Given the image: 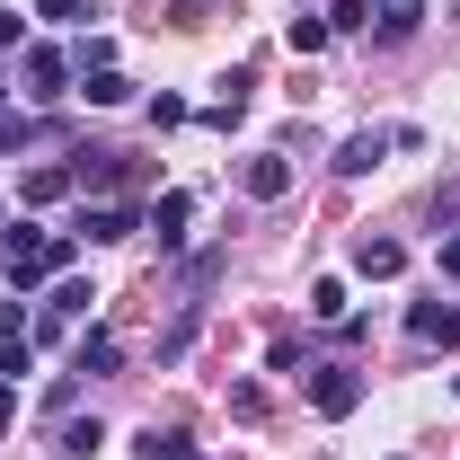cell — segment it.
I'll list each match as a JSON object with an SVG mask.
<instances>
[{"label":"cell","mask_w":460,"mask_h":460,"mask_svg":"<svg viewBox=\"0 0 460 460\" xmlns=\"http://www.w3.org/2000/svg\"><path fill=\"white\" fill-rule=\"evenodd\" d=\"M80 98H89V107H124L133 80H124V71H80Z\"/></svg>","instance_id":"4fadbf2b"},{"label":"cell","mask_w":460,"mask_h":460,"mask_svg":"<svg viewBox=\"0 0 460 460\" xmlns=\"http://www.w3.org/2000/svg\"><path fill=\"white\" fill-rule=\"evenodd\" d=\"M71 372H89V381H107V372H115V337H107V328H80V345H71Z\"/></svg>","instance_id":"8fae6325"},{"label":"cell","mask_w":460,"mask_h":460,"mask_svg":"<svg viewBox=\"0 0 460 460\" xmlns=\"http://www.w3.org/2000/svg\"><path fill=\"white\" fill-rule=\"evenodd\" d=\"M80 230L107 248V239H133V230H142V213H133V204H89V213H80Z\"/></svg>","instance_id":"30bf717a"},{"label":"cell","mask_w":460,"mask_h":460,"mask_svg":"<svg viewBox=\"0 0 460 460\" xmlns=\"http://www.w3.org/2000/svg\"><path fill=\"white\" fill-rule=\"evenodd\" d=\"M89 301H98L89 284H54V301H45V319H36V328H80V319H89Z\"/></svg>","instance_id":"7c38bea8"},{"label":"cell","mask_w":460,"mask_h":460,"mask_svg":"<svg viewBox=\"0 0 460 460\" xmlns=\"http://www.w3.org/2000/svg\"><path fill=\"white\" fill-rule=\"evenodd\" d=\"M0 257H9V284H18V301H27V292L45 284V275H62V266H71V239H62V230H36V222H18Z\"/></svg>","instance_id":"6da1fadb"},{"label":"cell","mask_w":460,"mask_h":460,"mask_svg":"<svg viewBox=\"0 0 460 460\" xmlns=\"http://www.w3.org/2000/svg\"><path fill=\"white\" fill-rule=\"evenodd\" d=\"M36 9H45V18H80L89 0H36Z\"/></svg>","instance_id":"cb8c5ba5"},{"label":"cell","mask_w":460,"mask_h":460,"mask_svg":"<svg viewBox=\"0 0 460 460\" xmlns=\"http://www.w3.org/2000/svg\"><path fill=\"white\" fill-rule=\"evenodd\" d=\"M239 186H248L257 204H284V195H292V160H284V151H257V160L239 169Z\"/></svg>","instance_id":"5b68a950"},{"label":"cell","mask_w":460,"mask_h":460,"mask_svg":"<svg viewBox=\"0 0 460 460\" xmlns=\"http://www.w3.org/2000/svg\"><path fill=\"white\" fill-rule=\"evenodd\" d=\"M133 452H142V460H186V434H177V425H142Z\"/></svg>","instance_id":"5bb4252c"},{"label":"cell","mask_w":460,"mask_h":460,"mask_svg":"<svg viewBox=\"0 0 460 460\" xmlns=\"http://www.w3.org/2000/svg\"><path fill=\"white\" fill-rule=\"evenodd\" d=\"M434 222H460V177L443 186V195H434Z\"/></svg>","instance_id":"7402d4cb"},{"label":"cell","mask_w":460,"mask_h":460,"mask_svg":"<svg viewBox=\"0 0 460 460\" xmlns=\"http://www.w3.org/2000/svg\"><path fill=\"white\" fill-rule=\"evenodd\" d=\"M354 275L363 284H390V275H407V248L399 239H354Z\"/></svg>","instance_id":"52a82bcc"},{"label":"cell","mask_w":460,"mask_h":460,"mask_svg":"<svg viewBox=\"0 0 460 460\" xmlns=\"http://www.w3.org/2000/svg\"><path fill=\"white\" fill-rule=\"evenodd\" d=\"M98 443H107V425H98V416H89V425H62V460H89Z\"/></svg>","instance_id":"e0dca14e"},{"label":"cell","mask_w":460,"mask_h":460,"mask_svg":"<svg viewBox=\"0 0 460 460\" xmlns=\"http://www.w3.org/2000/svg\"><path fill=\"white\" fill-rule=\"evenodd\" d=\"M310 319H345V284L328 275V284H310Z\"/></svg>","instance_id":"d6986e66"},{"label":"cell","mask_w":460,"mask_h":460,"mask_svg":"<svg viewBox=\"0 0 460 460\" xmlns=\"http://www.w3.org/2000/svg\"><path fill=\"white\" fill-rule=\"evenodd\" d=\"M407 337L452 354V345H460V301H416V310H407Z\"/></svg>","instance_id":"277c9868"},{"label":"cell","mask_w":460,"mask_h":460,"mask_svg":"<svg viewBox=\"0 0 460 460\" xmlns=\"http://www.w3.org/2000/svg\"><path fill=\"white\" fill-rule=\"evenodd\" d=\"M416 27H425V0H372V36L381 45H407Z\"/></svg>","instance_id":"ba28073f"},{"label":"cell","mask_w":460,"mask_h":460,"mask_svg":"<svg viewBox=\"0 0 460 460\" xmlns=\"http://www.w3.org/2000/svg\"><path fill=\"white\" fill-rule=\"evenodd\" d=\"M204 9H213V0H177V27H195V18H204Z\"/></svg>","instance_id":"484cf974"},{"label":"cell","mask_w":460,"mask_h":460,"mask_svg":"<svg viewBox=\"0 0 460 460\" xmlns=\"http://www.w3.org/2000/svg\"><path fill=\"white\" fill-rule=\"evenodd\" d=\"M9 45H27V18H9V9H0V54H9Z\"/></svg>","instance_id":"603a6c76"},{"label":"cell","mask_w":460,"mask_h":460,"mask_svg":"<svg viewBox=\"0 0 460 460\" xmlns=\"http://www.w3.org/2000/svg\"><path fill=\"white\" fill-rule=\"evenodd\" d=\"M27 142H36V124H27L18 107H0V151H27Z\"/></svg>","instance_id":"44dd1931"},{"label":"cell","mask_w":460,"mask_h":460,"mask_svg":"<svg viewBox=\"0 0 460 460\" xmlns=\"http://www.w3.org/2000/svg\"><path fill=\"white\" fill-rule=\"evenodd\" d=\"M71 62H80V71H115V36H80V54H71Z\"/></svg>","instance_id":"ffe728a7"},{"label":"cell","mask_w":460,"mask_h":460,"mask_svg":"<svg viewBox=\"0 0 460 460\" xmlns=\"http://www.w3.org/2000/svg\"><path fill=\"white\" fill-rule=\"evenodd\" d=\"M0 275H9V257H0Z\"/></svg>","instance_id":"4316f807"},{"label":"cell","mask_w":460,"mask_h":460,"mask_svg":"<svg viewBox=\"0 0 460 460\" xmlns=\"http://www.w3.org/2000/svg\"><path fill=\"white\" fill-rule=\"evenodd\" d=\"M328 27H345V36H372V0H328Z\"/></svg>","instance_id":"ac0fdd59"},{"label":"cell","mask_w":460,"mask_h":460,"mask_svg":"<svg viewBox=\"0 0 460 460\" xmlns=\"http://www.w3.org/2000/svg\"><path fill=\"white\" fill-rule=\"evenodd\" d=\"M390 151H399V142H390L381 124H363V133H345V142H337V177H372Z\"/></svg>","instance_id":"3957f363"},{"label":"cell","mask_w":460,"mask_h":460,"mask_svg":"<svg viewBox=\"0 0 460 460\" xmlns=\"http://www.w3.org/2000/svg\"><path fill=\"white\" fill-rule=\"evenodd\" d=\"M71 71H80L71 54H54V45H27V80H36V98H62V89H71Z\"/></svg>","instance_id":"9c48e42d"},{"label":"cell","mask_w":460,"mask_h":460,"mask_svg":"<svg viewBox=\"0 0 460 460\" xmlns=\"http://www.w3.org/2000/svg\"><path fill=\"white\" fill-rule=\"evenodd\" d=\"M443 275H452V284H460V230H452V239H443Z\"/></svg>","instance_id":"d4e9b609"},{"label":"cell","mask_w":460,"mask_h":460,"mask_svg":"<svg viewBox=\"0 0 460 460\" xmlns=\"http://www.w3.org/2000/svg\"><path fill=\"white\" fill-rule=\"evenodd\" d=\"M328 36H337V27H328L319 9H301V18H292V27H284V45H292V54H319Z\"/></svg>","instance_id":"9a60e30c"},{"label":"cell","mask_w":460,"mask_h":460,"mask_svg":"<svg viewBox=\"0 0 460 460\" xmlns=\"http://www.w3.org/2000/svg\"><path fill=\"white\" fill-rule=\"evenodd\" d=\"M186 222H195V195H160V204H151V213H142V230H151V239H160V257H169L177 239H186Z\"/></svg>","instance_id":"8992f818"},{"label":"cell","mask_w":460,"mask_h":460,"mask_svg":"<svg viewBox=\"0 0 460 460\" xmlns=\"http://www.w3.org/2000/svg\"><path fill=\"white\" fill-rule=\"evenodd\" d=\"M310 407H319V416H354V407H363V372L319 363V372H310Z\"/></svg>","instance_id":"7a4b0ae2"},{"label":"cell","mask_w":460,"mask_h":460,"mask_svg":"<svg viewBox=\"0 0 460 460\" xmlns=\"http://www.w3.org/2000/svg\"><path fill=\"white\" fill-rule=\"evenodd\" d=\"M18 195H27V204H62V195H71V169H36Z\"/></svg>","instance_id":"2e32d148"}]
</instances>
